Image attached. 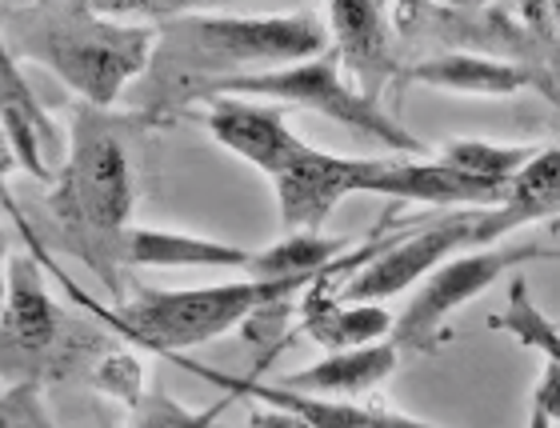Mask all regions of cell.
I'll use <instances>...</instances> for the list:
<instances>
[{
	"label": "cell",
	"instance_id": "obj_1",
	"mask_svg": "<svg viewBox=\"0 0 560 428\" xmlns=\"http://www.w3.org/2000/svg\"><path fill=\"white\" fill-rule=\"evenodd\" d=\"M328 24L316 9L284 16H224L176 9L156 24L149 72L132 84V108L144 120H168L188 105L209 101L241 77L272 72V65H304L325 57Z\"/></svg>",
	"mask_w": 560,
	"mask_h": 428
},
{
	"label": "cell",
	"instance_id": "obj_30",
	"mask_svg": "<svg viewBox=\"0 0 560 428\" xmlns=\"http://www.w3.org/2000/svg\"><path fill=\"white\" fill-rule=\"evenodd\" d=\"M549 21H552V24H557V28H560V4H552V9H549Z\"/></svg>",
	"mask_w": 560,
	"mask_h": 428
},
{
	"label": "cell",
	"instance_id": "obj_18",
	"mask_svg": "<svg viewBox=\"0 0 560 428\" xmlns=\"http://www.w3.org/2000/svg\"><path fill=\"white\" fill-rule=\"evenodd\" d=\"M349 248V241L340 236H325V232H289L284 241L269 244L253 253V280H313L320 277L328 265H337V256Z\"/></svg>",
	"mask_w": 560,
	"mask_h": 428
},
{
	"label": "cell",
	"instance_id": "obj_26",
	"mask_svg": "<svg viewBox=\"0 0 560 428\" xmlns=\"http://www.w3.org/2000/svg\"><path fill=\"white\" fill-rule=\"evenodd\" d=\"M248 428H313L308 420H301L296 413H284V408H257L253 417H248Z\"/></svg>",
	"mask_w": 560,
	"mask_h": 428
},
{
	"label": "cell",
	"instance_id": "obj_15",
	"mask_svg": "<svg viewBox=\"0 0 560 428\" xmlns=\"http://www.w3.org/2000/svg\"><path fill=\"white\" fill-rule=\"evenodd\" d=\"M332 265L308 285L301 304V328L308 340H316L328 352H349V348L381 345V336H393L397 316H388L381 304H349L332 292Z\"/></svg>",
	"mask_w": 560,
	"mask_h": 428
},
{
	"label": "cell",
	"instance_id": "obj_25",
	"mask_svg": "<svg viewBox=\"0 0 560 428\" xmlns=\"http://www.w3.org/2000/svg\"><path fill=\"white\" fill-rule=\"evenodd\" d=\"M533 405H537L540 413L552 420V425L560 420V369H557V365H549V360H545L540 384H537V393H533Z\"/></svg>",
	"mask_w": 560,
	"mask_h": 428
},
{
	"label": "cell",
	"instance_id": "obj_11",
	"mask_svg": "<svg viewBox=\"0 0 560 428\" xmlns=\"http://www.w3.org/2000/svg\"><path fill=\"white\" fill-rule=\"evenodd\" d=\"M364 193L420 200V205H460V209H501L509 185H489L456 173L441 161H369L364 164Z\"/></svg>",
	"mask_w": 560,
	"mask_h": 428
},
{
	"label": "cell",
	"instance_id": "obj_19",
	"mask_svg": "<svg viewBox=\"0 0 560 428\" xmlns=\"http://www.w3.org/2000/svg\"><path fill=\"white\" fill-rule=\"evenodd\" d=\"M489 328H501V333L516 336L521 345L540 352L549 365L560 369V328L533 304L525 277H513V285H509V304H504V313L492 316Z\"/></svg>",
	"mask_w": 560,
	"mask_h": 428
},
{
	"label": "cell",
	"instance_id": "obj_28",
	"mask_svg": "<svg viewBox=\"0 0 560 428\" xmlns=\"http://www.w3.org/2000/svg\"><path fill=\"white\" fill-rule=\"evenodd\" d=\"M9 169H16V157H12L9 140H4V132H0V181H4V173H9Z\"/></svg>",
	"mask_w": 560,
	"mask_h": 428
},
{
	"label": "cell",
	"instance_id": "obj_2",
	"mask_svg": "<svg viewBox=\"0 0 560 428\" xmlns=\"http://www.w3.org/2000/svg\"><path fill=\"white\" fill-rule=\"evenodd\" d=\"M48 229L40 241L57 248L93 273V280L113 297L125 301L129 280V232L137 209V185L117 120L101 108L77 105L69 132V161L60 169L48 193Z\"/></svg>",
	"mask_w": 560,
	"mask_h": 428
},
{
	"label": "cell",
	"instance_id": "obj_20",
	"mask_svg": "<svg viewBox=\"0 0 560 428\" xmlns=\"http://www.w3.org/2000/svg\"><path fill=\"white\" fill-rule=\"evenodd\" d=\"M533 157H537L533 149H504V144H489V140H453L436 161L456 169V173L472 176V181L509 185Z\"/></svg>",
	"mask_w": 560,
	"mask_h": 428
},
{
	"label": "cell",
	"instance_id": "obj_27",
	"mask_svg": "<svg viewBox=\"0 0 560 428\" xmlns=\"http://www.w3.org/2000/svg\"><path fill=\"white\" fill-rule=\"evenodd\" d=\"M9 232H4V224H0V313H4V301H9Z\"/></svg>",
	"mask_w": 560,
	"mask_h": 428
},
{
	"label": "cell",
	"instance_id": "obj_5",
	"mask_svg": "<svg viewBox=\"0 0 560 428\" xmlns=\"http://www.w3.org/2000/svg\"><path fill=\"white\" fill-rule=\"evenodd\" d=\"M533 224L521 209L501 205V209H460L448 217L432 220L424 229H409L405 236L385 241V248L345 280V289H337L340 301L349 304H381L397 292L412 289L417 280L432 277L444 261H453L465 248H485L504 232Z\"/></svg>",
	"mask_w": 560,
	"mask_h": 428
},
{
	"label": "cell",
	"instance_id": "obj_8",
	"mask_svg": "<svg viewBox=\"0 0 560 428\" xmlns=\"http://www.w3.org/2000/svg\"><path fill=\"white\" fill-rule=\"evenodd\" d=\"M364 164L352 157H332L304 140V149L292 157L277 176V205L284 232H320L328 212L352 193H364Z\"/></svg>",
	"mask_w": 560,
	"mask_h": 428
},
{
	"label": "cell",
	"instance_id": "obj_22",
	"mask_svg": "<svg viewBox=\"0 0 560 428\" xmlns=\"http://www.w3.org/2000/svg\"><path fill=\"white\" fill-rule=\"evenodd\" d=\"M221 408H224V401L205 408V413H197V408H185L180 401L161 393V389H152V393H144L137 405H132L129 428H212V417H217Z\"/></svg>",
	"mask_w": 560,
	"mask_h": 428
},
{
	"label": "cell",
	"instance_id": "obj_17",
	"mask_svg": "<svg viewBox=\"0 0 560 428\" xmlns=\"http://www.w3.org/2000/svg\"><path fill=\"white\" fill-rule=\"evenodd\" d=\"M129 268H241L248 273L253 253L236 244L192 236L173 229H132L129 232Z\"/></svg>",
	"mask_w": 560,
	"mask_h": 428
},
{
	"label": "cell",
	"instance_id": "obj_3",
	"mask_svg": "<svg viewBox=\"0 0 560 428\" xmlns=\"http://www.w3.org/2000/svg\"><path fill=\"white\" fill-rule=\"evenodd\" d=\"M0 41L16 60H33L60 77L81 105L108 113L149 72L156 24L117 21L101 4L81 0H45L4 4Z\"/></svg>",
	"mask_w": 560,
	"mask_h": 428
},
{
	"label": "cell",
	"instance_id": "obj_14",
	"mask_svg": "<svg viewBox=\"0 0 560 428\" xmlns=\"http://www.w3.org/2000/svg\"><path fill=\"white\" fill-rule=\"evenodd\" d=\"M400 84H432V89H448V93H472V96H513L521 89H540L552 101H560L545 77L533 69L516 65V60L477 57V53H444V57L417 60L400 69Z\"/></svg>",
	"mask_w": 560,
	"mask_h": 428
},
{
	"label": "cell",
	"instance_id": "obj_23",
	"mask_svg": "<svg viewBox=\"0 0 560 428\" xmlns=\"http://www.w3.org/2000/svg\"><path fill=\"white\" fill-rule=\"evenodd\" d=\"M93 384L101 393H113L120 396L125 405H137L140 396H144V372H140V360L125 348H113L101 365L93 369Z\"/></svg>",
	"mask_w": 560,
	"mask_h": 428
},
{
	"label": "cell",
	"instance_id": "obj_7",
	"mask_svg": "<svg viewBox=\"0 0 560 428\" xmlns=\"http://www.w3.org/2000/svg\"><path fill=\"white\" fill-rule=\"evenodd\" d=\"M540 256H549V248L537 241H525L444 261L432 277L420 280V292L409 301V309L397 316L393 345L405 348V352H436L444 324H448V316L456 309H465L468 301H477L480 292H489L509 268L525 265V261H540Z\"/></svg>",
	"mask_w": 560,
	"mask_h": 428
},
{
	"label": "cell",
	"instance_id": "obj_16",
	"mask_svg": "<svg viewBox=\"0 0 560 428\" xmlns=\"http://www.w3.org/2000/svg\"><path fill=\"white\" fill-rule=\"evenodd\" d=\"M400 365V348L388 340V345H364L349 348V352H328L325 360H316L308 369L289 372L280 377L277 384L284 389H296V393L308 396H325V401H352L361 393H373L397 372Z\"/></svg>",
	"mask_w": 560,
	"mask_h": 428
},
{
	"label": "cell",
	"instance_id": "obj_24",
	"mask_svg": "<svg viewBox=\"0 0 560 428\" xmlns=\"http://www.w3.org/2000/svg\"><path fill=\"white\" fill-rule=\"evenodd\" d=\"M0 428H57L40 401V384L21 381L0 393Z\"/></svg>",
	"mask_w": 560,
	"mask_h": 428
},
{
	"label": "cell",
	"instance_id": "obj_21",
	"mask_svg": "<svg viewBox=\"0 0 560 428\" xmlns=\"http://www.w3.org/2000/svg\"><path fill=\"white\" fill-rule=\"evenodd\" d=\"M528 220H545L560 212V149L537 152L521 173L509 181V200Z\"/></svg>",
	"mask_w": 560,
	"mask_h": 428
},
{
	"label": "cell",
	"instance_id": "obj_9",
	"mask_svg": "<svg viewBox=\"0 0 560 428\" xmlns=\"http://www.w3.org/2000/svg\"><path fill=\"white\" fill-rule=\"evenodd\" d=\"M0 132L16 157V169H24L40 185H52L69 161V140L60 137L57 120L40 105L33 84L24 81L4 41H0Z\"/></svg>",
	"mask_w": 560,
	"mask_h": 428
},
{
	"label": "cell",
	"instance_id": "obj_6",
	"mask_svg": "<svg viewBox=\"0 0 560 428\" xmlns=\"http://www.w3.org/2000/svg\"><path fill=\"white\" fill-rule=\"evenodd\" d=\"M224 96H265V101H280V105L292 108H308L316 116H328L337 125L352 128L357 137H369L376 144H385L388 152L397 157H409L420 161L429 157V144L420 137H412L409 128L400 125L397 116H388L376 101H364L340 72L337 53H325L316 60H304V65H289V69H272V72H257V77H241V81H229L221 89H212V101H224Z\"/></svg>",
	"mask_w": 560,
	"mask_h": 428
},
{
	"label": "cell",
	"instance_id": "obj_29",
	"mask_svg": "<svg viewBox=\"0 0 560 428\" xmlns=\"http://www.w3.org/2000/svg\"><path fill=\"white\" fill-rule=\"evenodd\" d=\"M528 428H552V420L545 417L537 405H533V408H528Z\"/></svg>",
	"mask_w": 560,
	"mask_h": 428
},
{
	"label": "cell",
	"instance_id": "obj_10",
	"mask_svg": "<svg viewBox=\"0 0 560 428\" xmlns=\"http://www.w3.org/2000/svg\"><path fill=\"white\" fill-rule=\"evenodd\" d=\"M332 24V53L340 60L345 81L364 96L376 101L393 81H400V65L393 53V28H388V9L364 4V0H337L328 9Z\"/></svg>",
	"mask_w": 560,
	"mask_h": 428
},
{
	"label": "cell",
	"instance_id": "obj_12",
	"mask_svg": "<svg viewBox=\"0 0 560 428\" xmlns=\"http://www.w3.org/2000/svg\"><path fill=\"white\" fill-rule=\"evenodd\" d=\"M168 360H176L180 369L197 372V377H205V381L224 384V389L236 396H253V401H260V405L296 413V417L308 420L313 428H444V425H429V420L381 413V408L349 405V401H325V396L296 393V389H284V384H260L257 377H229V372H217V369H209V365L188 360L185 352H176V357H168Z\"/></svg>",
	"mask_w": 560,
	"mask_h": 428
},
{
	"label": "cell",
	"instance_id": "obj_4",
	"mask_svg": "<svg viewBox=\"0 0 560 428\" xmlns=\"http://www.w3.org/2000/svg\"><path fill=\"white\" fill-rule=\"evenodd\" d=\"M113 340L93 324L72 321L45 292L40 268L28 253H16L9 265V301L0 313V377L12 384L65 381L72 372H89L113 352Z\"/></svg>",
	"mask_w": 560,
	"mask_h": 428
},
{
	"label": "cell",
	"instance_id": "obj_13",
	"mask_svg": "<svg viewBox=\"0 0 560 428\" xmlns=\"http://www.w3.org/2000/svg\"><path fill=\"white\" fill-rule=\"evenodd\" d=\"M205 128L217 144L260 169L269 181L304 149V140L284 125V113L277 105H257V101H233V96L212 101L205 113Z\"/></svg>",
	"mask_w": 560,
	"mask_h": 428
}]
</instances>
